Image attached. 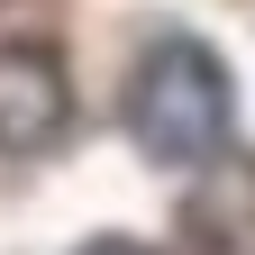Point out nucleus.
I'll return each mask as SVG.
<instances>
[{
  "label": "nucleus",
  "mask_w": 255,
  "mask_h": 255,
  "mask_svg": "<svg viewBox=\"0 0 255 255\" xmlns=\"http://www.w3.org/2000/svg\"><path fill=\"white\" fill-rule=\"evenodd\" d=\"M237 128V82L201 37H164L146 46V64L128 73V137L155 164H219Z\"/></svg>",
  "instance_id": "f257e3e1"
},
{
  "label": "nucleus",
  "mask_w": 255,
  "mask_h": 255,
  "mask_svg": "<svg viewBox=\"0 0 255 255\" xmlns=\"http://www.w3.org/2000/svg\"><path fill=\"white\" fill-rule=\"evenodd\" d=\"M73 128V73L37 37H0V155H46Z\"/></svg>",
  "instance_id": "f03ea898"
},
{
  "label": "nucleus",
  "mask_w": 255,
  "mask_h": 255,
  "mask_svg": "<svg viewBox=\"0 0 255 255\" xmlns=\"http://www.w3.org/2000/svg\"><path fill=\"white\" fill-rule=\"evenodd\" d=\"M82 255H164V246H137V237H91Z\"/></svg>",
  "instance_id": "7ed1b4c3"
}]
</instances>
